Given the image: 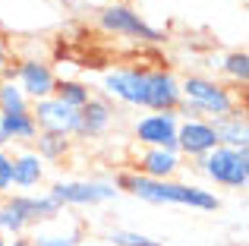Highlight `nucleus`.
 Returning <instances> with one entry per match:
<instances>
[{
  "mask_svg": "<svg viewBox=\"0 0 249 246\" xmlns=\"http://www.w3.org/2000/svg\"><path fill=\"white\" fill-rule=\"evenodd\" d=\"M177 126H180V117L174 111H148L133 123V139L142 148H170V152H177Z\"/></svg>",
  "mask_w": 249,
  "mask_h": 246,
  "instance_id": "6e6552de",
  "label": "nucleus"
},
{
  "mask_svg": "<svg viewBox=\"0 0 249 246\" xmlns=\"http://www.w3.org/2000/svg\"><path fill=\"white\" fill-rule=\"evenodd\" d=\"M60 228L63 230H57V218L54 221H44V224H35L25 234V240H29V246H79L85 240L79 221H67Z\"/></svg>",
  "mask_w": 249,
  "mask_h": 246,
  "instance_id": "4468645a",
  "label": "nucleus"
},
{
  "mask_svg": "<svg viewBox=\"0 0 249 246\" xmlns=\"http://www.w3.org/2000/svg\"><path fill=\"white\" fill-rule=\"evenodd\" d=\"M91 95H95V88L82 79H57V86H54V98L70 105V107H76V111L89 105Z\"/></svg>",
  "mask_w": 249,
  "mask_h": 246,
  "instance_id": "a211bd4d",
  "label": "nucleus"
},
{
  "mask_svg": "<svg viewBox=\"0 0 249 246\" xmlns=\"http://www.w3.org/2000/svg\"><path fill=\"white\" fill-rule=\"evenodd\" d=\"M117 120V105L104 95H91L89 105L79 107V126H76V139H101Z\"/></svg>",
  "mask_w": 249,
  "mask_h": 246,
  "instance_id": "f8f14e48",
  "label": "nucleus"
},
{
  "mask_svg": "<svg viewBox=\"0 0 249 246\" xmlns=\"http://www.w3.org/2000/svg\"><path fill=\"white\" fill-rule=\"evenodd\" d=\"M212 148H218V136L212 129V120H180V126H177V155L180 158L199 161Z\"/></svg>",
  "mask_w": 249,
  "mask_h": 246,
  "instance_id": "9b49d317",
  "label": "nucleus"
},
{
  "mask_svg": "<svg viewBox=\"0 0 249 246\" xmlns=\"http://www.w3.org/2000/svg\"><path fill=\"white\" fill-rule=\"evenodd\" d=\"M98 29L107 32V35H120V38H129V41H139V44H161L164 41V32L155 29L152 22H145L129 3L101 6L98 10Z\"/></svg>",
  "mask_w": 249,
  "mask_h": 246,
  "instance_id": "423d86ee",
  "label": "nucleus"
},
{
  "mask_svg": "<svg viewBox=\"0 0 249 246\" xmlns=\"http://www.w3.org/2000/svg\"><path fill=\"white\" fill-rule=\"evenodd\" d=\"M29 114H32V120H35L38 133H54V136L73 139L76 126H79V111L63 105V101H57L54 95H51V98H41V101H32Z\"/></svg>",
  "mask_w": 249,
  "mask_h": 246,
  "instance_id": "9d476101",
  "label": "nucleus"
},
{
  "mask_svg": "<svg viewBox=\"0 0 249 246\" xmlns=\"http://www.w3.org/2000/svg\"><path fill=\"white\" fill-rule=\"evenodd\" d=\"M6 243H10V240H6V237H0V246H6Z\"/></svg>",
  "mask_w": 249,
  "mask_h": 246,
  "instance_id": "bb28decb",
  "label": "nucleus"
},
{
  "mask_svg": "<svg viewBox=\"0 0 249 246\" xmlns=\"http://www.w3.org/2000/svg\"><path fill=\"white\" fill-rule=\"evenodd\" d=\"M48 196L63 209H89L117 199V186L110 180H54L48 186Z\"/></svg>",
  "mask_w": 249,
  "mask_h": 246,
  "instance_id": "0eeeda50",
  "label": "nucleus"
},
{
  "mask_svg": "<svg viewBox=\"0 0 249 246\" xmlns=\"http://www.w3.org/2000/svg\"><path fill=\"white\" fill-rule=\"evenodd\" d=\"M110 246H167L164 240H155V237H145L139 230H110Z\"/></svg>",
  "mask_w": 249,
  "mask_h": 246,
  "instance_id": "4be33fe9",
  "label": "nucleus"
},
{
  "mask_svg": "<svg viewBox=\"0 0 249 246\" xmlns=\"http://www.w3.org/2000/svg\"><path fill=\"white\" fill-rule=\"evenodd\" d=\"M212 129H214V136H218V145H224V148H249L246 107H237V111L212 120Z\"/></svg>",
  "mask_w": 249,
  "mask_h": 246,
  "instance_id": "2eb2a0df",
  "label": "nucleus"
},
{
  "mask_svg": "<svg viewBox=\"0 0 249 246\" xmlns=\"http://www.w3.org/2000/svg\"><path fill=\"white\" fill-rule=\"evenodd\" d=\"M221 76H224L231 86H246L249 82V54L243 48L240 51H227L224 57H221Z\"/></svg>",
  "mask_w": 249,
  "mask_h": 246,
  "instance_id": "6ab92c4d",
  "label": "nucleus"
},
{
  "mask_svg": "<svg viewBox=\"0 0 249 246\" xmlns=\"http://www.w3.org/2000/svg\"><path fill=\"white\" fill-rule=\"evenodd\" d=\"M117 193H129V196L142 199V202L152 205H186L196 211H214L221 209V199L212 190L199 183H180V180H148L139 177L136 171H120L114 180Z\"/></svg>",
  "mask_w": 249,
  "mask_h": 246,
  "instance_id": "f257e3e1",
  "label": "nucleus"
},
{
  "mask_svg": "<svg viewBox=\"0 0 249 246\" xmlns=\"http://www.w3.org/2000/svg\"><path fill=\"white\" fill-rule=\"evenodd\" d=\"M180 167H183V158L170 148H142L136 155L133 171L148 180H174L180 174Z\"/></svg>",
  "mask_w": 249,
  "mask_h": 246,
  "instance_id": "ddd939ff",
  "label": "nucleus"
},
{
  "mask_svg": "<svg viewBox=\"0 0 249 246\" xmlns=\"http://www.w3.org/2000/svg\"><path fill=\"white\" fill-rule=\"evenodd\" d=\"M32 152H35L44 164H48V161H63L70 155V139L67 136H54V133H38Z\"/></svg>",
  "mask_w": 249,
  "mask_h": 246,
  "instance_id": "aec40b11",
  "label": "nucleus"
},
{
  "mask_svg": "<svg viewBox=\"0 0 249 246\" xmlns=\"http://www.w3.org/2000/svg\"><path fill=\"white\" fill-rule=\"evenodd\" d=\"M6 246H29V240H25V237H13V240L6 243Z\"/></svg>",
  "mask_w": 249,
  "mask_h": 246,
  "instance_id": "393cba45",
  "label": "nucleus"
},
{
  "mask_svg": "<svg viewBox=\"0 0 249 246\" xmlns=\"http://www.w3.org/2000/svg\"><path fill=\"white\" fill-rule=\"evenodd\" d=\"M180 95L186 105H193L199 111V117L205 120H218L224 114L237 111L240 101H237V92L231 86H224L221 79H212V76H202V73H193V76H183L180 79Z\"/></svg>",
  "mask_w": 249,
  "mask_h": 246,
  "instance_id": "7ed1b4c3",
  "label": "nucleus"
},
{
  "mask_svg": "<svg viewBox=\"0 0 249 246\" xmlns=\"http://www.w3.org/2000/svg\"><path fill=\"white\" fill-rule=\"evenodd\" d=\"M202 174L212 180L214 186L224 190H246L249 186V148H212L205 158L196 161Z\"/></svg>",
  "mask_w": 249,
  "mask_h": 246,
  "instance_id": "20e7f679",
  "label": "nucleus"
},
{
  "mask_svg": "<svg viewBox=\"0 0 249 246\" xmlns=\"http://www.w3.org/2000/svg\"><path fill=\"white\" fill-rule=\"evenodd\" d=\"M13 82L22 88V95L29 101H41V98H51V95H54L57 73L41 57H25V60L13 63Z\"/></svg>",
  "mask_w": 249,
  "mask_h": 246,
  "instance_id": "1a4fd4ad",
  "label": "nucleus"
},
{
  "mask_svg": "<svg viewBox=\"0 0 249 246\" xmlns=\"http://www.w3.org/2000/svg\"><path fill=\"white\" fill-rule=\"evenodd\" d=\"M10 190H13V155L0 148V196H10Z\"/></svg>",
  "mask_w": 249,
  "mask_h": 246,
  "instance_id": "5701e85b",
  "label": "nucleus"
},
{
  "mask_svg": "<svg viewBox=\"0 0 249 246\" xmlns=\"http://www.w3.org/2000/svg\"><path fill=\"white\" fill-rule=\"evenodd\" d=\"M60 205L41 193V196H32V193H13V196L0 199V237H25L35 224L54 221L60 218Z\"/></svg>",
  "mask_w": 249,
  "mask_h": 246,
  "instance_id": "f03ea898",
  "label": "nucleus"
},
{
  "mask_svg": "<svg viewBox=\"0 0 249 246\" xmlns=\"http://www.w3.org/2000/svg\"><path fill=\"white\" fill-rule=\"evenodd\" d=\"M41 180H44V161L32 148H22L19 155H13V186L35 190Z\"/></svg>",
  "mask_w": 249,
  "mask_h": 246,
  "instance_id": "dca6fc26",
  "label": "nucleus"
},
{
  "mask_svg": "<svg viewBox=\"0 0 249 246\" xmlns=\"http://www.w3.org/2000/svg\"><path fill=\"white\" fill-rule=\"evenodd\" d=\"M79 246H110V243H89V240H82Z\"/></svg>",
  "mask_w": 249,
  "mask_h": 246,
  "instance_id": "a878e982",
  "label": "nucleus"
},
{
  "mask_svg": "<svg viewBox=\"0 0 249 246\" xmlns=\"http://www.w3.org/2000/svg\"><path fill=\"white\" fill-rule=\"evenodd\" d=\"M32 101L22 95V88L10 79H0V114H22L29 111Z\"/></svg>",
  "mask_w": 249,
  "mask_h": 246,
  "instance_id": "412c9836",
  "label": "nucleus"
},
{
  "mask_svg": "<svg viewBox=\"0 0 249 246\" xmlns=\"http://www.w3.org/2000/svg\"><path fill=\"white\" fill-rule=\"evenodd\" d=\"M10 67V48H6V41H3V35H0V73Z\"/></svg>",
  "mask_w": 249,
  "mask_h": 246,
  "instance_id": "b1692460",
  "label": "nucleus"
},
{
  "mask_svg": "<svg viewBox=\"0 0 249 246\" xmlns=\"http://www.w3.org/2000/svg\"><path fill=\"white\" fill-rule=\"evenodd\" d=\"M148 92H152V67H117L104 73L101 95L117 105L142 107L148 111Z\"/></svg>",
  "mask_w": 249,
  "mask_h": 246,
  "instance_id": "39448f33",
  "label": "nucleus"
},
{
  "mask_svg": "<svg viewBox=\"0 0 249 246\" xmlns=\"http://www.w3.org/2000/svg\"><path fill=\"white\" fill-rule=\"evenodd\" d=\"M0 136H3V142H19V145H25V142H35L38 126H35V120H32L29 111L0 114Z\"/></svg>",
  "mask_w": 249,
  "mask_h": 246,
  "instance_id": "f3484780",
  "label": "nucleus"
}]
</instances>
